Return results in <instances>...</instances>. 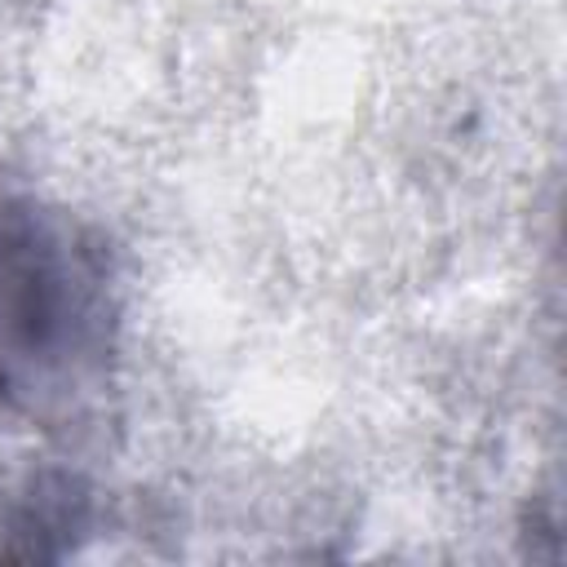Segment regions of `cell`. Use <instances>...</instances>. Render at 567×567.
<instances>
[{"label":"cell","mask_w":567,"mask_h":567,"mask_svg":"<svg viewBox=\"0 0 567 567\" xmlns=\"http://www.w3.org/2000/svg\"><path fill=\"white\" fill-rule=\"evenodd\" d=\"M106 328V261L84 230L31 199H0V390L22 403L80 390Z\"/></svg>","instance_id":"1"}]
</instances>
